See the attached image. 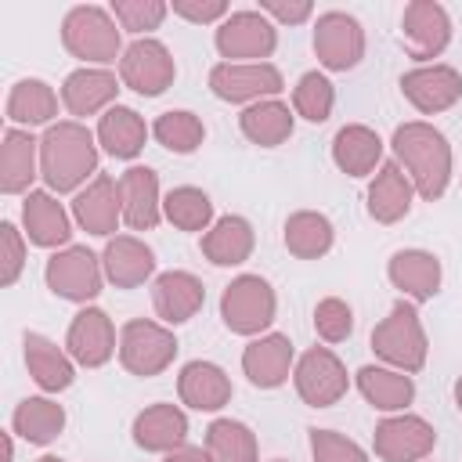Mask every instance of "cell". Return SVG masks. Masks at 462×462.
I'll return each mask as SVG.
<instances>
[{
	"label": "cell",
	"mask_w": 462,
	"mask_h": 462,
	"mask_svg": "<svg viewBox=\"0 0 462 462\" xmlns=\"http://www.w3.org/2000/svg\"><path fill=\"white\" fill-rule=\"evenodd\" d=\"M40 177L47 191L65 195L76 191L87 177H97V134H90L79 119L51 123L40 137Z\"/></svg>",
	"instance_id": "1"
},
{
	"label": "cell",
	"mask_w": 462,
	"mask_h": 462,
	"mask_svg": "<svg viewBox=\"0 0 462 462\" xmlns=\"http://www.w3.org/2000/svg\"><path fill=\"white\" fill-rule=\"evenodd\" d=\"M393 159L401 162V170L411 177L415 195H422L426 202H437L448 191L451 180V144L448 137L422 119L401 123L390 137Z\"/></svg>",
	"instance_id": "2"
},
{
	"label": "cell",
	"mask_w": 462,
	"mask_h": 462,
	"mask_svg": "<svg viewBox=\"0 0 462 462\" xmlns=\"http://www.w3.org/2000/svg\"><path fill=\"white\" fill-rule=\"evenodd\" d=\"M119 22L112 18V11L97 7V4H79L61 18V43L72 58L90 61V65H112L116 58H123V36H119Z\"/></svg>",
	"instance_id": "3"
},
{
	"label": "cell",
	"mask_w": 462,
	"mask_h": 462,
	"mask_svg": "<svg viewBox=\"0 0 462 462\" xmlns=\"http://www.w3.org/2000/svg\"><path fill=\"white\" fill-rule=\"evenodd\" d=\"M372 350L375 357H383L390 368L397 372H419L426 365L430 354V339L426 328L419 321V310L411 300H397L390 307V314L372 328Z\"/></svg>",
	"instance_id": "4"
},
{
	"label": "cell",
	"mask_w": 462,
	"mask_h": 462,
	"mask_svg": "<svg viewBox=\"0 0 462 462\" xmlns=\"http://www.w3.org/2000/svg\"><path fill=\"white\" fill-rule=\"evenodd\" d=\"M278 310V296L267 278L260 274H238L220 292V318L235 336H260L271 328Z\"/></svg>",
	"instance_id": "5"
},
{
	"label": "cell",
	"mask_w": 462,
	"mask_h": 462,
	"mask_svg": "<svg viewBox=\"0 0 462 462\" xmlns=\"http://www.w3.org/2000/svg\"><path fill=\"white\" fill-rule=\"evenodd\" d=\"M177 357V336L159 325V321H144V318H134L123 325L119 332V361L130 375H159L173 365Z\"/></svg>",
	"instance_id": "6"
},
{
	"label": "cell",
	"mask_w": 462,
	"mask_h": 462,
	"mask_svg": "<svg viewBox=\"0 0 462 462\" xmlns=\"http://www.w3.org/2000/svg\"><path fill=\"white\" fill-rule=\"evenodd\" d=\"M43 282L54 296L69 303H90L101 292L105 267H101V256H94L87 245H65L47 260Z\"/></svg>",
	"instance_id": "7"
},
{
	"label": "cell",
	"mask_w": 462,
	"mask_h": 462,
	"mask_svg": "<svg viewBox=\"0 0 462 462\" xmlns=\"http://www.w3.org/2000/svg\"><path fill=\"white\" fill-rule=\"evenodd\" d=\"M209 90L231 105H256L282 94L285 79L271 61H220L209 69Z\"/></svg>",
	"instance_id": "8"
},
{
	"label": "cell",
	"mask_w": 462,
	"mask_h": 462,
	"mask_svg": "<svg viewBox=\"0 0 462 462\" xmlns=\"http://www.w3.org/2000/svg\"><path fill=\"white\" fill-rule=\"evenodd\" d=\"M213 43L227 61H263L278 47V29L263 11H231L217 25Z\"/></svg>",
	"instance_id": "9"
},
{
	"label": "cell",
	"mask_w": 462,
	"mask_h": 462,
	"mask_svg": "<svg viewBox=\"0 0 462 462\" xmlns=\"http://www.w3.org/2000/svg\"><path fill=\"white\" fill-rule=\"evenodd\" d=\"M292 383H296V393H300L303 404H310V408H332L346 393L350 375H346L343 361L328 346H310L296 361Z\"/></svg>",
	"instance_id": "10"
},
{
	"label": "cell",
	"mask_w": 462,
	"mask_h": 462,
	"mask_svg": "<svg viewBox=\"0 0 462 462\" xmlns=\"http://www.w3.org/2000/svg\"><path fill=\"white\" fill-rule=\"evenodd\" d=\"M177 76V65H173V54L166 51V43L152 40V36H137L123 58H119V79L123 87L144 94V97H159Z\"/></svg>",
	"instance_id": "11"
},
{
	"label": "cell",
	"mask_w": 462,
	"mask_h": 462,
	"mask_svg": "<svg viewBox=\"0 0 462 462\" xmlns=\"http://www.w3.org/2000/svg\"><path fill=\"white\" fill-rule=\"evenodd\" d=\"M314 54L328 72H346L365 58V29L346 11H325L314 22Z\"/></svg>",
	"instance_id": "12"
},
{
	"label": "cell",
	"mask_w": 462,
	"mask_h": 462,
	"mask_svg": "<svg viewBox=\"0 0 462 462\" xmlns=\"http://www.w3.org/2000/svg\"><path fill=\"white\" fill-rule=\"evenodd\" d=\"M401 40L415 61L440 58L451 43V18L437 0H411L401 14Z\"/></svg>",
	"instance_id": "13"
},
{
	"label": "cell",
	"mask_w": 462,
	"mask_h": 462,
	"mask_svg": "<svg viewBox=\"0 0 462 462\" xmlns=\"http://www.w3.org/2000/svg\"><path fill=\"white\" fill-rule=\"evenodd\" d=\"M375 455L383 462H422L433 444H437V430L422 419V415H390L375 426Z\"/></svg>",
	"instance_id": "14"
},
{
	"label": "cell",
	"mask_w": 462,
	"mask_h": 462,
	"mask_svg": "<svg viewBox=\"0 0 462 462\" xmlns=\"http://www.w3.org/2000/svg\"><path fill=\"white\" fill-rule=\"evenodd\" d=\"M72 217L87 235L116 238V227L123 220L119 180H112L108 173H97L94 180H87V188H79L72 199Z\"/></svg>",
	"instance_id": "15"
},
{
	"label": "cell",
	"mask_w": 462,
	"mask_h": 462,
	"mask_svg": "<svg viewBox=\"0 0 462 462\" xmlns=\"http://www.w3.org/2000/svg\"><path fill=\"white\" fill-rule=\"evenodd\" d=\"M65 350L76 365L83 368H101L112 361L116 354V328H112V318L101 310V307H83L72 325H69V336H65Z\"/></svg>",
	"instance_id": "16"
},
{
	"label": "cell",
	"mask_w": 462,
	"mask_h": 462,
	"mask_svg": "<svg viewBox=\"0 0 462 462\" xmlns=\"http://www.w3.org/2000/svg\"><path fill=\"white\" fill-rule=\"evenodd\" d=\"M401 94L422 116H437L462 97V72L451 65H419L401 76Z\"/></svg>",
	"instance_id": "17"
},
{
	"label": "cell",
	"mask_w": 462,
	"mask_h": 462,
	"mask_svg": "<svg viewBox=\"0 0 462 462\" xmlns=\"http://www.w3.org/2000/svg\"><path fill=\"white\" fill-rule=\"evenodd\" d=\"M22 227L25 238L40 249H65L72 238V220L54 191H29L22 202Z\"/></svg>",
	"instance_id": "18"
},
{
	"label": "cell",
	"mask_w": 462,
	"mask_h": 462,
	"mask_svg": "<svg viewBox=\"0 0 462 462\" xmlns=\"http://www.w3.org/2000/svg\"><path fill=\"white\" fill-rule=\"evenodd\" d=\"M36 177H40V141L22 126H7L0 144V191L29 195L32 191L29 184Z\"/></svg>",
	"instance_id": "19"
},
{
	"label": "cell",
	"mask_w": 462,
	"mask_h": 462,
	"mask_svg": "<svg viewBox=\"0 0 462 462\" xmlns=\"http://www.w3.org/2000/svg\"><path fill=\"white\" fill-rule=\"evenodd\" d=\"M206 303V285L191 271H162L152 282V307L166 325H180L195 318Z\"/></svg>",
	"instance_id": "20"
},
{
	"label": "cell",
	"mask_w": 462,
	"mask_h": 462,
	"mask_svg": "<svg viewBox=\"0 0 462 462\" xmlns=\"http://www.w3.org/2000/svg\"><path fill=\"white\" fill-rule=\"evenodd\" d=\"M242 372L260 390H278L292 372V339L282 332H267L242 350Z\"/></svg>",
	"instance_id": "21"
},
{
	"label": "cell",
	"mask_w": 462,
	"mask_h": 462,
	"mask_svg": "<svg viewBox=\"0 0 462 462\" xmlns=\"http://www.w3.org/2000/svg\"><path fill=\"white\" fill-rule=\"evenodd\" d=\"M101 267L116 289H137L155 274V253L137 235H116L101 253Z\"/></svg>",
	"instance_id": "22"
},
{
	"label": "cell",
	"mask_w": 462,
	"mask_h": 462,
	"mask_svg": "<svg viewBox=\"0 0 462 462\" xmlns=\"http://www.w3.org/2000/svg\"><path fill=\"white\" fill-rule=\"evenodd\" d=\"M365 199H368V217H372V220H379V224H397V220L408 217V209H411L415 184H411V177L401 170L397 159H386V162L375 170V177H372Z\"/></svg>",
	"instance_id": "23"
},
{
	"label": "cell",
	"mask_w": 462,
	"mask_h": 462,
	"mask_svg": "<svg viewBox=\"0 0 462 462\" xmlns=\"http://www.w3.org/2000/svg\"><path fill=\"white\" fill-rule=\"evenodd\" d=\"M119 195H123V220L134 231H152L162 220L159 173L152 166H130L119 177Z\"/></svg>",
	"instance_id": "24"
},
{
	"label": "cell",
	"mask_w": 462,
	"mask_h": 462,
	"mask_svg": "<svg viewBox=\"0 0 462 462\" xmlns=\"http://www.w3.org/2000/svg\"><path fill=\"white\" fill-rule=\"evenodd\" d=\"M386 274L411 303H426L440 292V260L426 249H401L390 256Z\"/></svg>",
	"instance_id": "25"
},
{
	"label": "cell",
	"mask_w": 462,
	"mask_h": 462,
	"mask_svg": "<svg viewBox=\"0 0 462 462\" xmlns=\"http://www.w3.org/2000/svg\"><path fill=\"white\" fill-rule=\"evenodd\" d=\"M119 94V79L108 69H76L65 76L61 83V105L69 108V116H94V112H108L112 101Z\"/></svg>",
	"instance_id": "26"
},
{
	"label": "cell",
	"mask_w": 462,
	"mask_h": 462,
	"mask_svg": "<svg viewBox=\"0 0 462 462\" xmlns=\"http://www.w3.org/2000/svg\"><path fill=\"white\" fill-rule=\"evenodd\" d=\"M177 393L195 411H217L231 401V379L213 361H188L177 375Z\"/></svg>",
	"instance_id": "27"
},
{
	"label": "cell",
	"mask_w": 462,
	"mask_h": 462,
	"mask_svg": "<svg viewBox=\"0 0 462 462\" xmlns=\"http://www.w3.org/2000/svg\"><path fill=\"white\" fill-rule=\"evenodd\" d=\"M188 440V415L177 404H152L134 419V444L144 451H177Z\"/></svg>",
	"instance_id": "28"
},
{
	"label": "cell",
	"mask_w": 462,
	"mask_h": 462,
	"mask_svg": "<svg viewBox=\"0 0 462 462\" xmlns=\"http://www.w3.org/2000/svg\"><path fill=\"white\" fill-rule=\"evenodd\" d=\"M253 245H256V235H253V224L238 213H227L220 220H213V227L202 235V256L217 267H238L253 256Z\"/></svg>",
	"instance_id": "29"
},
{
	"label": "cell",
	"mask_w": 462,
	"mask_h": 462,
	"mask_svg": "<svg viewBox=\"0 0 462 462\" xmlns=\"http://www.w3.org/2000/svg\"><path fill=\"white\" fill-rule=\"evenodd\" d=\"M22 346H25V368H29V375L36 379L40 390L61 393V390L72 386V379H76L72 357H69L54 339H47V336H40V332H25Z\"/></svg>",
	"instance_id": "30"
},
{
	"label": "cell",
	"mask_w": 462,
	"mask_h": 462,
	"mask_svg": "<svg viewBox=\"0 0 462 462\" xmlns=\"http://www.w3.org/2000/svg\"><path fill=\"white\" fill-rule=\"evenodd\" d=\"M383 159V141L372 126L365 123H350V126H339L336 137H332V162L346 173V177H368L375 173V166Z\"/></svg>",
	"instance_id": "31"
},
{
	"label": "cell",
	"mask_w": 462,
	"mask_h": 462,
	"mask_svg": "<svg viewBox=\"0 0 462 462\" xmlns=\"http://www.w3.org/2000/svg\"><path fill=\"white\" fill-rule=\"evenodd\" d=\"M148 141V126L144 119L126 108V105H112L101 119H97V144L112 155V159H137L141 148Z\"/></svg>",
	"instance_id": "32"
},
{
	"label": "cell",
	"mask_w": 462,
	"mask_h": 462,
	"mask_svg": "<svg viewBox=\"0 0 462 462\" xmlns=\"http://www.w3.org/2000/svg\"><path fill=\"white\" fill-rule=\"evenodd\" d=\"M357 390L361 397L379 408V411H401L411 404L415 397V383L408 372H397V368H383V365H365L357 368Z\"/></svg>",
	"instance_id": "33"
},
{
	"label": "cell",
	"mask_w": 462,
	"mask_h": 462,
	"mask_svg": "<svg viewBox=\"0 0 462 462\" xmlns=\"http://www.w3.org/2000/svg\"><path fill=\"white\" fill-rule=\"evenodd\" d=\"M292 112L285 101L278 97H267V101H256V105H245V112L238 116V126L242 134L260 144V148H278L292 137Z\"/></svg>",
	"instance_id": "34"
},
{
	"label": "cell",
	"mask_w": 462,
	"mask_h": 462,
	"mask_svg": "<svg viewBox=\"0 0 462 462\" xmlns=\"http://www.w3.org/2000/svg\"><path fill=\"white\" fill-rule=\"evenodd\" d=\"M285 249L300 260H318L332 249L336 242V231H332V220L318 209H300L285 220Z\"/></svg>",
	"instance_id": "35"
},
{
	"label": "cell",
	"mask_w": 462,
	"mask_h": 462,
	"mask_svg": "<svg viewBox=\"0 0 462 462\" xmlns=\"http://www.w3.org/2000/svg\"><path fill=\"white\" fill-rule=\"evenodd\" d=\"M11 430L29 444H51L65 430V408L51 397H25L11 415Z\"/></svg>",
	"instance_id": "36"
},
{
	"label": "cell",
	"mask_w": 462,
	"mask_h": 462,
	"mask_svg": "<svg viewBox=\"0 0 462 462\" xmlns=\"http://www.w3.org/2000/svg\"><path fill=\"white\" fill-rule=\"evenodd\" d=\"M58 116V94L43 79H18L7 94V119L14 126H51Z\"/></svg>",
	"instance_id": "37"
},
{
	"label": "cell",
	"mask_w": 462,
	"mask_h": 462,
	"mask_svg": "<svg viewBox=\"0 0 462 462\" xmlns=\"http://www.w3.org/2000/svg\"><path fill=\"white\" fill-rule=\"evenodd\" d=\"M162 217L177 231H209L213 227V202L202 188L180 184V188H170V195L162 199Z\"/></svg>",
	"instance_id": "38"
},
{
	"label": "cell",
	"mask_w": 462,
	"mask_h": 462,
	"mask_svg": "<svg viewBox=\"0 0 462 462\" xmlns=\"http://www.w3.org/2000/svg\"><path fill=\"white\" fill-rule=\"evenodd\" d=\"M206 451L213 462H256V433L238 419H217L206 430Z\"/></svg>",
	"instance_id": "39"
},
{
	"label": "cell",
	"mask_w": 462,
	"mask_h": 462,
	"mask_svg": "<svg viewBox=\"0 0 462 462\" xmlns=\"http://www.w3.org/2000/svg\"><path fill=\"white\" fill-rule=\"evenodd\" d=\"M152 134H155V141H159L166 152H173V155H191V152L202 144L206 126H202V119H199L195 112H188V108H170V112H162V116L152 123Z\"/></svg>",
	"instance_id": "40"
},
{
	"label": "cell",
	"mask_w": 462,
	"mask_h": 462,
	"mask_svg": "<svg viewBox=\"0 0 462 462\" xmlns=\"http://www.w3.org/2000/svg\"><path fill=\"white\" fill-rule=\"evenodd\" d=\"M332 105H336V87L328 83L325 72L310 69L296 79L292 87V108L296 116H303L307 123H325L332 116Z\"/></svg>",
	"instance_id": "41"
},
{
	"label": "cell",
	"mask_w": 462,
	"mask_h": 462,
	"mask_svg": "<svg viewBox=\"0 0 462 462\" xmlns=\"http://www.w3.org/2000/svg\"><path fill=\"white\" fill-rule=\"evenodd\" d=\"M108 11H112V18L119 22V29L144 36V32H152V29L162 25L170 4H162V0H112Z\"/></svg>",
	"instance_id": "42"
},
{
	"label": "cell",
	"mask_w": 462,
	"mask_h": 462,
	"mask_svg": "<svg viewBox=\"0 0 462 462\" xmlns=\"http://www.w3.org/2000/svg\"><path fill=\"white\" fill-rule=\"evenodd\" d=\"M314 332L325 343H343L354 332V310H350V303L339 300V296L318 300V307H314Z\"/></svg>",
	"instance_id": "43"
},
{
	"label": "cell",
	"mask_w": 462,
	"mask_h": 462,
	"mask_svg": "<svg viewBox=\"0 0 462 462\" xmlns=\"http://www.w3.org/2000/svg\"><path fill=\"white\" fill-rule=\"evenodd\" d=\"M310 455L314 462H368L365 448L336 430H310Z\"/></svg>",
	"instance_id": "44"
},
{
	"label": "cell",
	"mask_w": 462,
	"mask_h": 462,
	"mask_svg": "<svg viewBox=\"0 0 462 462\" xmlns=\"http://www.w3.org/2000/svg\"><path fill=\"white\" fill-rule=\"evenodd\" d=\"M0 249H4L0 253V282L14 285L22 267H25V238H22V231L11 220L0 224Z\"/></svg>",
	"instance_id": "45"
},
{
	"label": "cell",
	"mask_w": 462,
	"mask_h": 462,
	"mask_svg": "<svg viewBox=\"0 0 462 462\" xmlns=\"http://www.w3.org/2000/svg\"><path fill=\"white\" fill-rule=\"evenodd\" d=\"M170 7H173V14H180L188 22H199V25L227 18V0H173Z\"/></svg>",
	"instance_id": "46"
},
{
	"label": "cell",
	"mask_w": 462,
	"mask_h": 462,
	"mask_svg": "<svg viewBox=\"0 0 462 462\" xmlns=\"http://www.w3.org/2000/svg\"><path fill=\"white\" fill-rule=\"evenodd\" d=\"M260 11L271 14L274 22H285V25H300L314 14V4L310 0H260Z\"/></svg>",
	"instance_id": "47"
},
{
	"label": "cell",
	"mask_w": 462,
	"mask_h": 462,
	"mask_svg": "<svg viewBox=\"0 0 462 462\" xmlns=\"http://www.w3.org/2000/svg\"><path fill=\"white\" fill-rule=\"evenodd\" d=\"M162 462H213V455H209L206 448H191V444H184V448L170 451Z\"/></svg>",
	"instance_id": "48"
},
{
	"label": "cell",
	"mask_w": 462,
	"mask_h": 462,
	"mask_svg": "<svg viewBox=\"0 0 462 462\" xmlns=\"http://www.w3.org/2000/svg\"><path fill=\"white\" fill-rule=\"evenodd\" d=\"M14 458V444H11V433H4V462Z\"/></svg>",
	"instance_id": "49"
},
{
	"label": "cell",
	"mask_w": 462,
	"mask_h": 462,
	"mask_svg": "<svg viewBox=\"0 0 462 462\" xmlns=\"http://www.w3.org/2000/svg\"><path fill=\"white\" fill-rule=\"evenodd\" d=\"M455 404H458V411H462V375L455 379Z\"/></svg>",
	"instance_id": "50"
},
{
	"label": "cell",
	"mask_w": 462,
	"mask_h": 462,
	"mask_svg": "<svg viewBox=\"0 0 462 462\" xmlns=\"http://www.w3.org/2000/svg\"><path fill=\"white\" fill-rule=\"evenodd\" d=\"M40 462H65V458H58V455H43Z\"/></svg>",
	"instance_id": "51"
},
{
	"label": "cell",
	"mask_w": 462,
	"mask_h": 462,
	"mask_svg": "<svg viewBox=\"0 0 462 462\" xmlns=\"http://www.w3.org/2000/svg\"><path fill=\"white\" fill-rule=\"evenodd\" d=\"M271 462H285V458H271Z\"/></svg>",
	"instance_id": "52"
}]
</instances>
